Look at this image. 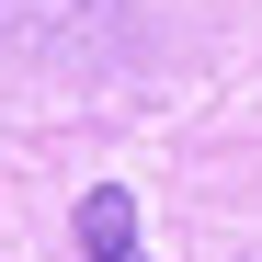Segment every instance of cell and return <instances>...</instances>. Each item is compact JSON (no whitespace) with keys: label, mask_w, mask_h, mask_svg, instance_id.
<instances>
[{"label":"cell","mask_w":262,"mask_h":262,"mask_svg":"<svg viewBox=\"0 0 262 262\" xmlns=\"http://www.w3.org/2000/svg\"><path fill=\"white\" fill-rule=\"evenodd\" d=\"M80 262H148L137 251V194H125V183H92V194H80Z\"/></svg>","instance_id":"1"}]
</instances>
